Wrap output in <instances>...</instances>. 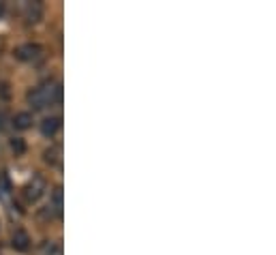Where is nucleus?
Listing matches in <instances>:
<instances>
[]
</instances>
